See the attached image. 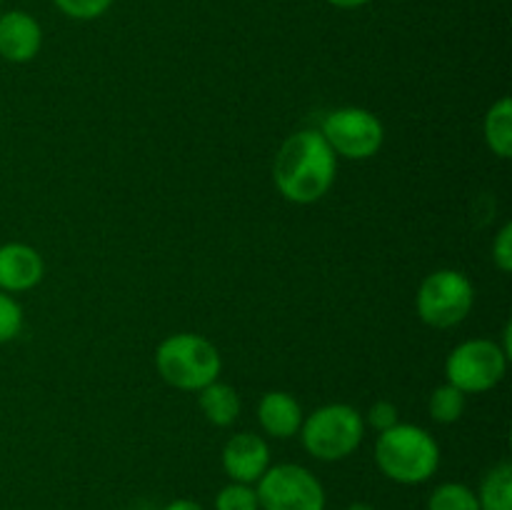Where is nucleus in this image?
I'll return each instance as SVG.
<instances>
[{
  "mask_svg": "<svg viewBox=\"0 0 512 510\" xmlns=\"http://www.w3.org/2000/svg\"><path fill=\"white\" fill-rule=\"evenodd\" d=\"M338 173V155L318 130H298L273 158V183L288 203L313 205L330 193Z\"/></svg>",
  "mask_w": 512,
  "mask_h": 510,
  "instance_id": "1",
  "label": "nucleus"
},
{
  "mask_svg": "<svg viewBox=\"0 0 512 510\" xmlns=\"http://www.w3.org/2000/svg\"><path fill=\"white\" fill-rule=\"evenodd\" d=\"M375 465L393 483H428L438 473L440 445L420 425L398 423L378 433V440H375Z\"/></svg>",
  "mask_w": 512,
  "mask_h": 510,
  "instance_id": "2",
  "label": "nucleus"
},
{
  "mask_svg": "<svg viewBox=\"0 0 512 510\" xmlns=\"http://www.w3.org/2000/svg\"><path fill=\"white\" fill-rule=\"evenodd\" d=\"M155 368L170 388L198 393L220 378L223 358L205 335L175 333L155 348Z\"/></svg>",
  "mask_w": 512,
  "mask_h": 510,
  "instance_id": "3",
  "label": "nucleus"
},
{
  "mask_svg": "<svg viewBox=\"0 0 512 510\" xmlns=\"http://www.w3.org/2000/svg\"><path fill=\"white\" fill-rule=\"evenodd\" d=\"M365 420L360 410L348 403H328L305 415L300 425V440L305 453L323 463H338L350 458L365 438Z\"/></svg>",
  "mask_w": 512,
  "mask_h": 510,
  "instance_id": "4",
  "label": "nucleus"
},
{
  "mask_svg": "<svg viewBox=\"0 0 512 510\" xmlns=\"http://www.w3.org/2000/svg\"><path fill=\"white\" fill-rule=\"evenodd\" d=\"M475 305V288L460 270L440 268L420 283L415 310L420 320L435 330H448L463 323Z\"/></svg>",
  "mask_w": 512,
  "mask_h": 510,
  "instance_id": "5",
  "label": "nucleus"
},
{
  "mask_svg": "<svg viewBox=\"0 0 512 510\" xmlns=\"http://www.w3.org/2000/svg\"><path fill=\"white\" fill-rule=\"evenodd\" d=\"M508 360L498 340L470 338L450 350L445 360V383L455 385L465 395L488 393L505 378Z\"/></svg>",
  "mask_w": 512,
  "mask_h": 510,
  "instance_id": "6",
  "label": "nucleus"
},
{
  "mask_svg": "<svg viewBox=\"0 0 512 510\" xmlns=\"http://www.w3.org/2000/svg\"><path fill=\"white\" fill-rule=\"evenodd\" d=\"M318 133L323 135L330 150L345 160L373 158L385 143L383 120L373 110L355 108V105L330 110Z\"/></svg>",
  "mask_w": 512,
  "mask_h": 510,
  "instance_id": "7",
  "label": "nucleus"
},
{
  "mask_svg": "<svg viewBox=\"0 0 512 510\" xmlns=\"http://www.w3.org/2000/svg\"><path fill=\"white\" fill-rule=\"evenodd\" d=\"M260 510H325V488L305 465H270L255 483Z\"/></svg>",
  "mask_w": 512,
  "mask_h": 510,
  "instance_id": "8",
  "label": "nucleus"
},
{
  "mask_svg": "<svg viewBox=\"0 0 512 510\" xmlns=\"http://www.w3.org/2000/svg\"><path fill=\"white\" fill-rule=\"evenodd\" d=\"M220 463H223L225 475L233 483H248L255 485L263 478L265 470L270 468V445L263 435H255L243 430L235 433L233 438L225 440L223 453H220Z\"/></svg>",
  "mask_w": 512,
  "mask_h": 510,
  "instance_id": "9",
  "label": "nucleus"
},
{
  "mask_svg": "<svg viewBox=\"0 0 512 510\" xmlns=\"http://www.w3.org/2000/svg\"><path fill=\"white\" fill-rule=\"evenodd\" d=\"M45 275V260L33 245L3 243L0 245V290L3 293H28L38 288Z\"/></svg>",
  "mask_w": 512,
  "mask_h": 510,
  "instance_id": "10",
  "label": "nucleus"
},
{
  "mask_svg": "<svg viewBox=\"0 0 512 510\" xmlns=\"http://www.w3.org/2000/svg\"><path fill=\"white\" fill-rule=\"evenodd\" d=\"M43 48V28L25 10L0 13V58L8 63H30Z\"/></svg>",
  "mask_w": 512,
  "mask_h": 510,
  "instance_id": "11",
  "label": "nucleus"
},
{
  "mask_svg": "<svg viewBox=\"0 0 512 510\" xmlns=\"http://www.w3.org/2000/svg\"><path fill=\"white\" fill-rule=\"evenodd\" d=\"M303 418L305 413L300 400L285 390H268L258 400V423L270 438L288 440L298 435Z\"/></svg>",
  "mask_w": 512,
  "mask_h": 510,
  "instance_id": "12",
  "label": "nucleus"
},
{
  "mask_svg": "<svg viewBox=\"0 0 512 510\" xmlns=\"http://www.w3.org/2000/svg\"><path fill=\"white\" fill-rule=\"evenodd\" d=\"M198 408L210 425L230 428L240 418L243 403H240L238 390L218 378L210 385H205L203 390H198Z\"/></svg>",
  "mask_w": 512,
  "mask_h": 510,
  "instance_id": "13",
  "label": "nucleus"
},
{
  "mask_svg": "<svg viewBox=\"0 0 512 510\" xmlns=\"http://www.w3.org/2000/svg\"><path fill=\"white\" fill-rule=\"evenodd\" d=\"M483 138L490 153L508 160L512 155V103L508 95L495 100L483 120Z\"/></svg>",
  "mask_w": 512,
  "mask_h": 510,
  "instance_id": "14",
  "label": "nucleus"
},
{
  "mask_svg": "<svg viewBox=\"0 0 512 510\" xmlns=\"http://www.w3.org/2000/svg\"><path fill=\"white\" fill-rule=\"evenodd\" d=\"M475 495L480 510H512V465L508 460L493 465L483 475Z\"/></svg>",
  "mask_w": 512,
  "mask_h": 510,
  "instance_id": "15",
  "label": "nucleus"
},
{
  "mask_svg": "<svg viewBox=\"0 0 512 510\" xmlns=\"http://www.w3.org/2000/svg\"><path fill=\"white\" fill-rule=\"evenodd\" d=\"M465 408H468V395L450 383L438 385L428 400L430 418H433L435 423H443V425L458 423V420L465 415Z\"/></svg>",
  "mask_w": 512,
  "mask_h": 510,
  "instance_id": "16",
  "label": "nucleus"
},
{
  "mask_svg": "<svg viewBox=\"0 0 512 510\" xmlns=\"http://www.w3.org/2000/svg\"><path fill=\"white\" fill-rule=\"evenodd\" d=\"M428 510H480L478 495L465 483H440L428 498Z\"/></svg>",
  "mask_w": 512,
  "mask_h": 510,
  "instance_id": "17",
  "label": "nucleus"
},
{
  "mask_svg": "<svg viewBox=\"0 0 512 510\" xmlns=\"http://www.w3.org/2000/svg\"><path fill=\"white\" fill-rule=\"evenodd\" d=\"M215 510H260L255 485L230 480L215 495Z\"/></svg>",
  "mask_w": 512,
  "mask_h": 510,
  "instance_id": "18",
  "label": "nucleus"
},
{
  "mask_svg": "<svg viewBox=\"0 0 512 510\" xmlns=\"http://www.w3.org/2000/svg\"><path fill=\"white\" fill-rule=\"evenodd\" d=\"M23 323L25 315L18 300L10 293H3V290H0V345L18 338L20 330H23Z\"/></svg>",
  "mask_w": 512,
  "mask_h": 510,
  "instance_id": "19",
  "label": "nucleus"
},
{
  "mask_svg": "<svg viewBox=\"0 0 512 510\" xmlns=\"http://www.w3.org/2000/svg\"><path fill=\"white\" fill-rule=\"evenodd\" d=\"M63 15L73 20H95L105 15L113 0H53Z\"/></svg>",
  "mask_w": 512,
  "mask_h": 510,
  "instance_id": "20",
  "label": "nucleus"
},
{
  "mask_svg": "<svg viewBox=\"0 0 512 510\" xmlns=\"http://www.w3.org/2000/svg\"><path fill=\"white\" fill-rule=\"evenodd\" d=\"M363 420L365 425H370V428L378 430V433H383V430L393 428V425L400 423L398 408H395V403H390V400L385 398L375 400V403L368 408V413L363 415Z\"/></svg>",
  "mask_w": 512,
  "mask_h": 510,
  "instance_id": "21",
  "label": "nucleus"
},
{
  "mask_svg": "<svg viewBox=\"0 0 512 510\" xmlns=\"http://www.w3.org/2000/svg\"><path fill=\"white\" fill-rule=\"evenodd\" d=\"M493 263L500 273L512 270V223H505L493 240Z\"/></svg>",
  "mask_w": 512,
  "mask_h": 510,
  "instance_id": "22",
  "label": "nucleus"
},
{
  "mask_svg": "<svg viewBox=\"0 0 512 510\" xmlns=\"http://www.w3.org/2000/svg\"><path fill=\"white\" fill-rule=\"evenodd\" d=\"M163 510H205L203 505L198 503V500H190V498H178L173 500V503L165 505Z\"/></svg>",
  "mask_w": 512,
  "mask_h": 510,
  "instance_id": "23",
  "label": "nucleus"
},
{
  "mask_svg": "<svg viewBox=\"0 0 512 510\" xmlns=\"http://www.w3.org/2000/svg\"><path fill=\"white\" fill-rule=\"evenodd\" d=\"M325 3H330L333 8H340V10H355V8H363V5H368L370 0H325Z\"/></svg>",
  "mask_w": 512,
  "mask_h": 510,
  "instance_id": "24",
  "label": "nucleus"
},
{
  "mask_svg": "<svg viewBox=\"0 0 512 510\" xmlns=\"http://www.w3.org/2000/svg\"><path fill=\"white\" fill-rule=\"evenodd\" d=\"M345 510H375L370 503H350Z\"/></svg>",
  "mask_w": 512,
  "mask_h": 510,
  "instance_id": "25",
  "label": "nucleus"
},
{
  "mask_svg": "<svg viewBox=\"0 0 512 510\" xmlns=\"http://www.w3.org/2000/svg\"><path fill=\"white\" fill-rule=\"evenodd\" d=\"M0 5H3V3H0ZM0 13H3V10H0Z\"/></svg>",
  "mask_w": 512,
  "mask_h": 510,
  "instance_id": "26",
  "label": "nucleus"
}]
</instances>
